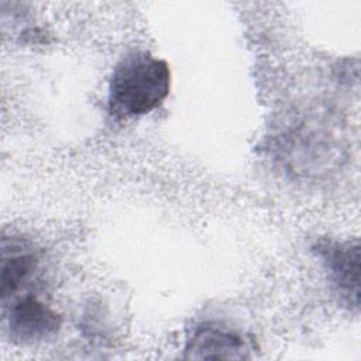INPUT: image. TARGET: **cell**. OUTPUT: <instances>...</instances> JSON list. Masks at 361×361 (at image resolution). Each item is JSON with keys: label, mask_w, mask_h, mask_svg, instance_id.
<instances>
[{"label": "cell", "mask_w": 361, "mask_h": 361, "mask_svg": "<svg viewBox=\"0 0 361 361\" xmlns=\"http://www.w3.org/2000/svg\"><path fill=\"white\" fill-rule=\"evenodd\" d=\"M171 87L168 63L145 51L124 56L114 68L109 85V109L123 118L151 113L166 99Z\"/></svg>", "instance_id": "obj_1"}, {"label": "cell", "mask_w": 361, "mask_h": 361, "mask_svg": "<svg viewBox=\"0 0 361 361\" xmlns=\"http://www.w3.org/2000/svg\"><path fill=\"white\" fill-rule=\"evenodd\" d=\"M1 305L3 320L14 343L32 344L44 341L59 330V314L32 290L1 302Z\"/></svg>", "instance_id": "obj_2"}, {"label": "cell", "mask_w": 361, "mask_h": 361, "mask_svg": "<svg viewBox=\"0 0 361 361\" xmlns=\"http://www.w3.org/2000/svg\"><path fill=\"white\" fill-rule=\"evenodd\" d=\"M338 300L358 309L360 303V245L358 241L323 240L314 247Z\"/></svg>", "instance_id": "obj_3"}, {"label": "cell", "mask_w": 361, "mask_h": 361, "mask_svg": "<svg viewBox=\"0 0 361 361\" xmlns=\"http://www.w3.org/2000/svg\"><path fill=\"white\" fill-rule=\"evenodd\" d=\"M41 259L39 250L28 240L3 237L0 265L1 302L31 290V286L38 279Z\"/></svg>", "instance_id": "obj_4"}, {"label": "cell", "mask_w": 361, "mask_h": 361, "mask_svg": "<svg viewBox=\"0 0 361 361\" xmlns=\"http://www.w3.org/2000/svg\"><path fill=\"white\" fill-rule=\"evenodd\" d=\"M251 341L238 330L219 322L200 323L185 345L186 358H248Z\"/></svg>", "instance_id": "obj_5"}]
</instances>
